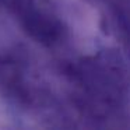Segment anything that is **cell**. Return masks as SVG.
Here are the masks:
<instances>
[{
  "instance_id": "6da1fadb",
  "label": "cell",
  "mask_w": 130,
  "mask_h": 130,
  "mask_svg": "<svg viewBox=\"0 0 130 130\" xmlns=\"http://www.w3.org/2000/svg\"><path fill=\"white\" fill-rule=\"evenodd\" d=\"M17 35L15 24L10 20L9 15L0 13V46H7L14 41Z\"/></svg>"
}]
</instances>
